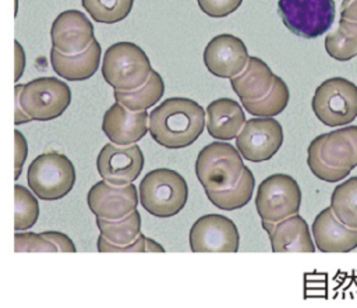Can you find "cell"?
Listing matches in <instances>:
<instances>
[{"mask_svg": "<svg viewBox=\"0 0 357 308\" xmlns=\"http://www.w3.org/2000/svg\"><path fill=\"white\" fill-rule=\"evenodd\" d=\"M205 128V110L188 98H169L156 106L148 117L152 139L167 149L192 145Z\"/></svg>", "mask_w": 357, "mask_h": 308, "instance_id": "6da1fadb", "label": "cell"}, {"mask_svg": "<svg viewBox=\"0 0 357 308\" xmlns=\"http://www.w3.org/2000/svg\"><path fill=\"white\" fill-rule=\"evenodd\" d=\"M138 198L142 208L156 217H172L180 213L188 199L184 177L173 169H155L139 183Z\"/></svg>", "mask_w": 357, "mask_h": 308, "instance_id": "7a4b0ae2", "label": "cell"}, {"mask_svg": "<svg viewBox=\"0 0 357 308\" xmlns=\"http://www.w3.org/2000/svg\"><path fill=\"white\" fill-rule=\"evenodd\" d=\"M14 93L32 121H50L60 117L71 103L70 86L56 77H39L17 84Z\"/></svg>", "mask_w": 357, "mask_h": 308, "instance_id": "3957f363", "label": "cell"}, {"mask_svg": "<svg viewBox=\"0 0 357 308\" xmlns=\"http://www.w3.org/2000/svg\"><path fill=\"white\" fill-rule=\"evenodd\" d=\"M100 71L106 84L114 91H131L148 79L152 66L138 45L117 42L105 52Z\"/></svg>", "mask_w": 357, "mask_h": 308, "instance_id": "277c9868", "label": "cell"}, {"mask_svg": "<svg viewBox=\"0 0 357 308\" xmlns=\"http://www.w3.org/2000/svg\"><path fill=\"white\" fill-rule=\"evenodd\" d=\"M77 180L73 162L63 153L49 151L38 155L26 171L31 191L43 201H57L70 194Z\"/></svg>", "mask_w": 357, "mask_h": 308, "instance_id": "5b68a950", "label": "cell"}, {"mask_svg": "<svg viewBox=\"0 0 357 308\" xmlns=\"http://www.w3.org/2000/svg\"><path fill=\"white\" fill-rule=\"evenodd\" d=\"M244 166L236 146L216 141L199 151L195 159V176L205 191L225 190L237 183Z\"/></svg>", "mask_w": 357, "mask_h": 308, "instance_id": "8992f818", "label": "cell"}, {"mask_svg": "<svg viewBox=\"0 0 357 308\" xmlns=\"http://www.w3.org/2000/svg\"><path fill=\"white\" fill-rule=\"evenodd\" d=\"M311 106L324 125L350 124L357 118V86L342 77L325 79L315 89Z\"/></svg>", "mask_w": 357, "mask_h": 308, "instance_id": "52a82bcc", "label": "cell"}, {"mask_svg": "<svg viewBox=\"0 0 357 308\" xmlns=\"http://www.w3.org/2000/svg\"><path fill=\"white\" fill-rule=\"evenodd\" d=\"M278 13L294 35L314 39L324 35L335 20L333 0H279Z\"/></svg>", "mask_w": 357, "mask_h": 308, "instance_id": "ba28073f", "label": "cell"}, {"mask_svg": "<svg viewBox=\"0 0 357 308\" xmlns=\"http://www.w3.org/2000/svg\"><path fill=\"white\" fill-rule=\"evenodd\" d=\"M301 191L297 181L287 174L268 176L259 184L255 197V208L261 220L279 222L298 213Z\"/></svg>", "mask_w": 357, "mask_h": 308, "instance_id": "9c48e42d", "label": "cell"}, {"mask_svg": "<svg viewBox=\"0 0 357 308\" xmlns=\"http://www.w3.org/2000/svg\"><path fill=\"white\" fill-rule=\"evenodd\" d=\"M282 144L283 128L273 117L250 118L236 135V148L241 157L255 163L273 157Z\"/></svg>", "mask_w": 357, "mask_h": 308, "instance_id": "30bf717a", "label": "cell"}, {"mask_svg": "<svg viewBox=\"0 0 357 308\" xmlns=\"http://www.w3.org/2000/svg\"><path fill=\"white\" fill-rule=\"evenodd\" d=\"M238 247V230L233 220L223 215H204L190 229L192 252H237Z\"/></svg>", "mask_w": 357, "mask_h": 308, "instance_id": "8fae6325", "label": "cell"}, {"mask_svg": "<svg viewBox=\"0 0 357 308\" xmlns=\"http://www.w3.org/2000/svg\"><path fill=\"white\" fill-rule=\"evenodd\" d=\"M145 157L135 144L116 145L106 144L96 157V169L102 180L113 185H124L135 181L142 169Z\"/></svg>", "mask_w": 357, "mask_h": 308, "instance_id": "7c38bea8", "label": "cell"}, {"mask_svg": "<svg viewBox=\"0 0 357 308\" xmlns=\"http://www.w3.org/2000/svg\"><path fill=\"white\" fill-rule=\"evenodd\" d=\"M139 202L137 187L132 183L113 185L105 180L95 183L86 195L89 210L107 220H116L127 216L137 209Z\"/></svg>", "mask_w": 357, "mask_h": 308, "instance_id": "4fadbf2b", "label": "cell"}, {"mask_svg": "<svg viewBox=\"0 0 357 308\" xmlns=\"http://www.w3.org/2000/svg\"><path fill=\"white\" fill-rule=\"evenodd\" d=\"M248 60L244 42L230 33L212 38L204 50V63L208 71L219 78H233L243 71Z\"/></svg>", "mask_w": 357, "mask_h": 308, "instance_id": "5bb4252c", "label": "cell"}, {"mask_svg": "<svg viewBox=\"0 0 357 308\" xmlns=\"http://www.w3.org/2000/svg\"><path fill=\"white\" fill-rule=\"evenodd\" d=\"M93 24L79 10L60 13L50 28L53 49L64 54H75L85 50L95 39Z\"/></svg>", "mask_w": 357, "mask_h": 308, "instance_id": "9a60e30c", "label": "cell"}, {"mask_svg": "<svg viewBox=\"0 0 357 308\" xmlns=\"http://www.w3.org/2000/svg\"><path fill=\"white\" fill-rule=\"evenodd\" d=\"M329 166L351 171L357 167V125H347L314 138L308 146Z\"/></svg>", "mask_w": 357, "mask_h": 308, "instance_id": "2e32d148", "label": "cell"}, {"mask_svg": "<svg viewBox=\"0 0 357 308\" xmlns=\"http://www.w3.org/2000/svg\"><path fill=\"white\" fill-rule=\"evenodd\" d=\"M148 117L146 110L132 111L116 102L103 114L102 131L112 144L131 145L148 132Z\"/></svg>", "mask_w": 357, "mask_h": 308, "instance_id": "e0dca14e", "label": "cell"}, {"mask_svg": "<svg viewBox=\"0 0 357 308\" xmlns=\"http://www.w3.org/2000/svg\"><path fill=\"white\" fill-rule=\"evenodd\" d=\"M261 224L268 233L273 252H314L317 249L308 224L298 213L279 222L261 220Z\"/></svg>", "mask_w": 357, "mask_h": 308, "instance_id": "ac0fdd59", "label": "cell"}, {"mask_svg": "<svg viewBox=\"0 0 357 308\" xmlns=\"http://www.w3.org/2000/svg\"><path fill=\"white\" fill-rule=\"evenodd\" d=\"M312 237L321 252H349L357 248V229L342 223L329 206L315 216Z\"/></svg>", "mask_w": 357, "mask_h": 308, "instance_id": "d6986e66", "label": "cell"}, {"mask_svg": "<svg viewBox=\"0 0 357 308\" xmlns=\"http://www.w3.org/2000/svg\"><path fill=\"white\" fill-rule=\"evenodd\" d=\"M102 47L96 39L91 45L75 54H64L59 50H50V63L54 72L67 81L89 79L99 68Z\"/></svg>", "mask_w": 357, "mask_h": 308, "instance_id": "ffe728a7", "label": "cell"}, {"mask_svg": "<svg viewBox=\"0 0 357 308\" xmlns=\"http://www.w3.org/2000/svg\"><path fill=\"white\" fill-rule=\"evenodd\" d=\"M244 123V111L240 103L233 99L220 98L206 107V130L215 139L230 141L236 138Z\"/></svg>", "mask_w": 357, "mask_h": 308, "instance_id": "44dd1931", "label": "cell"}, {"mask_svg": "<svg viewBox=\"0 0 357 308\" xmlns=\"http://www.w3.org/2000/svg\"><path fill=\"white\" fill-rule=\"evenodd\" d=\"M275 77L266 63L255 56H248L245 67L240 74L230 78V84L241 102L257 100L271 89Z\"/></svg>", "mask_w": 357, "mask_h": 308, "instance_id": "7402d4cb", "label": "cell"}, {"mask_svg": "<svg viewBox=\"0 0 357 308\" xmlns=\"http://www.w3.org/2000/svg\"><path fill=\"white\" fill-rule=\"evenodd\" d=\"M165 93V82L158 71L152 68L148 79L131 91H114L113 96L117 103L132 111L146 110L155 106Z\"/></svg>", "mask_w": 357, "mask_h": 308, "instance_id": "603a6c76", "label": "cell"}, {"mask_svg": "<svg viewBox=\"0 0 357 308\" xmlns=\"http://www.w3.org/2000/svg\"><path fill=\"white\" fill-rule=\"evenodd\" d=\"M254 187H255L254 174L247 166H244L243 173L236 184L225 190L205 191V194L209 202L218 209L236 210L245 206L251 201Z\"/></svg>", "mask_w": 357, "mask_h": 308, "instance_id": "cb8c5ba5", "label": "cell"}, {"mask_svg": "<svg viewBox=\"0 0 357 308\" xmlns=\"http://www.w3.org/2000/svg\"><path fill=\"white\" fill-rule=\"evenodd\" d=\"M326 53L339 61H347L357 56V22L340 18L335 31L325 38Z\"/></svg>", "mask_w": 357, "mask_h": 308, "instance_id": "d4e9b609", "label": "cell"}, {"mask_svg": "<svg viewBox=\"0 0 357 308\" xmlns=\"http://www.w3.org/2000/svg\"><path fill=\"white\" fill-rule=\"evenodd\" d=\"M329 208L346 226L357 229V176L344 180L335 187Z\"/></svg>", "mask_w": 357, "mask_h": 308, "instance_id": "484cf974", "label": "cell"}, {"mask_svg": "<svg viewBox=\"0 0 357 308\" xmlns=\"http://www.w3.org/2000/svg\"><path fill=\"white\" fill-rule=\"evenodd\" d=\"M96 227L99 233L112 244L126 245L134 241L141 233V215L135 209L127 216L116 220L96 217Z\"/></svg>", "mask_w": 357, "mask_h": 308, "instance_id": "4316f807", "label": "cell"}, {"mask_svg": "<svg viewBox=\"0 0 357 308\" xmlns=\"http://www.w3.org/2000/svg\"><path fill=\"white\" fill-rule=\"evenodd\" d=\"M289 88L280 77H275L271 89L257 100L241 102L244 109L257 117H273L280 114L289 103Z\"/></svg>", "mask_w": 357, "mask_h": 308, "instance_id": "83f0119b", "label": "cell"}, {"mask_svg": "<svg viewBox=\"0 0 357 308\" xmlns=\"http://www.w3.org/2000/svg\"><path fill=\"white\" fill-rule=\"evenodd\" d=\"M89 17L99 24H117L128 17L134 0H81Z\"/></svg>", "mask_w": 357, "mask_h": 308, "instance_id": "f1b7e54d", "label": "cell"}, {"mask_svg": "<svg viewBox=\"0 0 357 308\" xmlns=\"http://www.w3.org/2000/svg\"><path fill=\"white\" fill-rule=\"evenodd\" d=\"M39 217V203L35 194L24 185H14V229L24 231L31 229Z\"/></svg>", "mask_w": 357, "mask_h": 308, "instance_id": "f546056e", "label": "cell"}, {"mask_svg": "<svg viewBox=\"0 0 357 308\" xmlns=\"http://www.w3.org/2000/svg\"><path fill=\"white\" fill-rule=\"evenodd\" d=\"M96 247L99 252H165V248L156 242L145 237L144 234H138V237L126 245H116L107 241L102 234L98 237Z\"/></svg>", "mask_w": 357, "mask_h": 308, "instance_id": "4dcf8cb0", "label": "cell"}, {"mask_svg": "<svg viewBox=\"0 0 357 308\" xmlns=\"http://www.w3.org/2000/svg\"><path fill=\"white\" fill-rule=\"evenodd\" d=\"M15 252H54L57 247L47 240L42 233H15L14 234Z\"/></svg>", "mask_w": 357, "mask_h": 308, "instance_id": "1f68e13d", "label": "cell"}, {"mask_svg": "<svg viewBox=\"0 0 357 308\" xmlns=\"http://www.w3.org/2000/svg\"><path fill=\"white\" fill-rule=\"evenodd\" d=\"M307 164L315 177L326 183H336L344 180L350 174L349 170L336 169L326 164L312 149H307Z\"/></svg>", "mask_w": 357, "mask_h": 308, "instance_id": "d6a6232c", "label": "cell"}, {"mask_svg": "<svg viewBox=\"0 0 357 308\" xmlns=\"http://www.w3.org/2000/svg\"><path fill=\"white\" fill-rule=\"evenodd\" d=\"M202 13L213 18L227 17L234 13L243 3V0H197Z\"/></svg>", "mask_w": 357, "mask_h": 308, "instance_id": "836d02e7", "label": "cell"}, {"mask_svg": "<svg viewBox=\"0 0 357 308\" xmlns=\"http://www.w3.org/2000/svg\"><path fill=\"white\" fill-rule=\"evenodd\" d=\"M28 156L26 138L18 130L14 131V180H18Z\"/></svg>", "mask_w": 357, "mask_h": 308, "instance_id": "e575fe53", "label": "cell"}, {"mask_svg": "<svg viewBox=\"0 0 357 308\" xmlns=\"http://www.w3.org/2000/svg\"><path fill=\"white\" fill-rule=\"evenodd\" d=\"M47 240H50L56 247L57 251L61 252H77V248L73 242V240L60 231H43L42 233Z\"/></svg>", "mask_w": 357, "mask_h": 308, "instance_id": "d590c367", "label": "cell"}, {"mask_svg": "<svg viewBox=\"0 0 357 308\" xmlns=\"http://www.w3.org/2000/svg\"><path fill=\"white\" fill-rule=\"evenodd\" d=\"M25 70V52L18 40H14V81L17 82Z\"/></svg>", "mask_w": 357, "mask_h": 308, "instance_id": "8d00e7d4", "label": "cell"}, {"mask_svg": "<svg viewBox=\"0 0 357 308\" xmlns=\"http://www.w3.org/2000/svg\"><path fill=\"white\" fill-rule=\"evenodd\" d=\"M340 18L357 22V0H343L342 1Z\"/></svg>", "mask_w": 357, "mask_h": 308, "instance_id": "74e56055", "label": "cell"}, {"mask_svg": "<svg viewBox=\"0 0 357 308\" xmlns=\"http://www.w3.org/2000/svg\"><path fill=\"white\" fill-rule=\"evenodd\" d=\"M29 121H32V120L25 114V111L22 110V107L20 105L18 96L14 93V124L20 125V124H25Z\"/></svg>", "mask_w": 357, "mask_h": 308, "instance_id": "f35d334b", "label": "cell"}, {"mask_svg": "<svg viewBox=\"0 0 357 308\" xmlns=\"http://www.w3.org/2000/svg\"><path fill=\"white\" fill-rule=\"evenodd\" d=\"M14 11H15L14 15H17V13H18V0H15V10Z\"/></svg>", "mask_w": 357, "mask_h": 308, "instance_id": "ab89813d", "label": "cell"}]
</instances>
